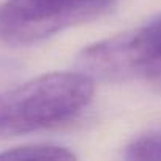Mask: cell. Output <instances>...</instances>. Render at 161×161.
<instances>
[{"label":"cell","mask_w":161,"mask_h":161,"mask_svg":"<svg viewBox=\"0 0 161 161\" xmlns=\"http://www.w3.org/2000/svg\"><path fill=\"white\" fill-rule=\"evenodd\" d=\"M95 80L82 71L47 73L0 93V139L63 123L86 109Z\"/></svg>","instance_id":"cell-1"},{"label":"cell","mask_w":161,"mask_h":161,"mask_svg":"<svg viewBox=\"0 0 161 161\" xmlns=\"http://www.w3.org/2000/svg\"><path fill=\"white\" fill-rule=\"evenodd\" d=\"M76 68L95 82L161 77V14L87 46L76 57Z\"/></svg>","instance_id":"cell-2"},{"label":"cell","mask_w":161,"mask_h":161,"mask_svg":"<svg viewBox=\"0 0 161 161\" xmlns=\"http://www.w3.org/2000/svg\"><path fill=\"white\" fill-rule=\"evenodd\" d=\"M119 0H7L0 5V41L36 44L68 27L92 21Z\"/></svg>","instance_id":"cell-3"},{"label":"cell","mask_w":161,"mask_h":161,"mask_svg":"<svg viewBox=\"0 0 161 161\" xmlns=\"http://www.w3.org/2000/svg\"><path fill=\"white\" fill-rule=\"evenodd\" d=\"M11 158V159H76V155L60 145L52 144H29L14 147L5 152H0V159Z\"/></svg>","instance_id":"cell-4"},{"label":"cell","mask_w":161,"mask_h":161,"mask_svg":"<svg viewBox=\"0 0 161 161\" xmlns=\"http://www.w3.org/2000/svg\"><path fill=\"white\" fill-rule=\"evenodd\" d=\"M126 159H161V130H150L134 137L126 147Z\"/></svg>","instance_id":"cell-5"}]
</instances>
